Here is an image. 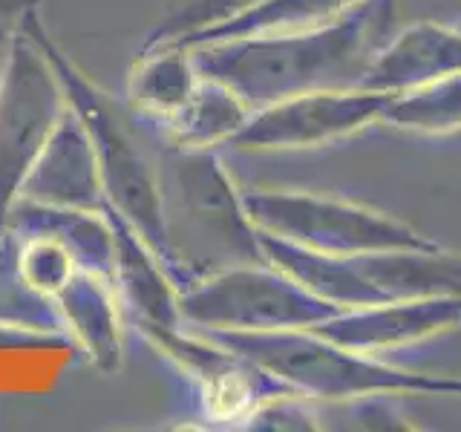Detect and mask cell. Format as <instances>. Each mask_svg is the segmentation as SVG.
<instances>
[{"instance_id": "cell-7", "label": "cell", "mask_w": 461, "mask_h": 432, "mask_svg": "<svg viewBox=\"0 0 461 432\" xmlns=\"http://www.w3.org/2000/svg\"><path fill=\"white\" fill-rule=\"evenodd\" d=\"M67 95L47 52L23 29L9 40L0 69V234L26 173L67 112Z\"/></svg>"}, {"instance_id": "cell-11", "label": "cell", "mask_w": 461, "mask_h": 432, "mask_svg": "<svg viewBox=\"0 0 461 432\" xmlns=\"http://www.w3.org/2000/svg\"><path fill=\"white\" fill-rule=\"evenodd\" d=\"M101 213L113 234V283L124 311L133 314L139 326H182L179 288L162 256L110 202H104Z\"/></svg>"}, {"instance_id": "cell-12", "label": "cell", "mask_w": 461, "mask_h": 432, "mask_svg": "<svg viewBox=\"0 0 461 432\" xmlns=\"http://www.w3.org/2000/svg\"><path fill=\"white\" fill-rule=\"evenodd\" d=\"M456 72H461V26L421 21L389 35L366 67L360 86L401 93Z\"/></svg>"}, {"instance_id": "cell-9", "label": "cell", "mask_w": 461, "mask_h": 432, "mask_svg": "<svg viewBox=\"0 0 461 432\" xmlns=\"http://www.w3.org/2000/svg\"><path fill=\"white\" fill-rule=\"evenodd\" d=\"M456 328H461V294L410 297L343 309L312 331L346 346V349L378 355L450 335Z\"/></svg>"}, {"instance_id": "cell-16", "label": "cell", "mask_w": 461, "mask_h": 432, "mask_svg": "<svg viewBox=\"0 0 461 432\" xmlns=\"http://www.w3.org/2000/svg\"><path fill=\"white\" fill-rule=\"evenodd\" d=\"M386 127L418 136H450L461 130V72L389 93L381 112Z\"/></svg>"}, {"instance_id": "cell-4", "label": "cell", "mask_w": 461, "mask_h": 432, "mask_svg": "<svg viewBox=\"0 0 461 432\" xmlns=\"http://www.w3.org/2000/svg\"><path fill=\"white\" fill-rule=\"evenodd\" d=\"M21 29L26 35H32L38 47L47 52L55 76L64 86L67 104L78 115L86 136H90L107 202L162 256V194H158V167L148 127L133 110L115 104L110 93L86 78V72L47 32L41 9L29 14Z\"/></svg>"}, {"instance_id": "cell-15", "label": "cell", "mask_w": 461, "mask_h": 432, "mask_svg": "<svg viewBox=\"0 0 461 432\" xmlns=\"http://www.w3.org/2000/svg\"><path fill=\"white\" fill-rule=\"evenodd\" d=\"M251 112L254 110L230 86L202 76L194 95L185 101V107L173 112L167 122L150 127L179 148L225 150V144L251 119Z\"/></svg>"}, {"instance_id": "cell-14", "label": "cell", "mask_w": 461, "mask_h": 432, "mask_svg": "<svg viewBox=\"0 0 461 432\" xmlns=\"http://www.w3.org/2000/svg\"><path fill=\"white\" fill-rule=\"evenodd\" d=\"M202 81L191 47L162 43L139 52V61L127 76V107L141 122L162 124L185 107Z\"/></svg>"}, {"instance_id": "cell-17", "label": "cell", "mask_w": 461, "mask_h": 432, "mask_svg": "<svg viewBox=\"0 0 461 432\" xmlns=\"http://www.w3.org/2000/svg\"><path fill=\"white\" fill-rule=\"evenodd\" d=\"M360 0H263L259 6L249 9L230 18L220 26L202 29L194 38H187L182 47L205 40H222V38H242V35H259V32H280V29H303L314 23H326L338 14L349 12Z\"/></svg>"}, {"instance_id": "cell-1", "label": "cell", "mask_w": 461, "mask_h": 432, "mask_svg": "<svg viewBox=\"0 0 461 432\" xmlns=\"http://www.w3.org/2000/svg\"><path fill=\"white\" fill-rule=\"evenodd\" d=\"M398 0H360L326 23L194 43L205 78L230 86L251 110L314 90L360 86L375 52L393 35Z\"/></svg>"}, {"instance_id": "cell-22", "label": "cell", "mask_w": 461, "mask_h": 432, "mask_svg": "<svg viewBox=\"0 0 461 432\" xmlns=\"http://www.w3.org/2000/svg\"><path fill=\"white\" fill-rule=\"evenodd\" d=\"M458 26H461V21H458Z\"/></svg>"}, {"instance_id": "cell-18", "label": "cell", "mask_w": 461, "mask_h": 432, "mask_svg": "<svg viewBox=\"0 0 461 432\" xmlns=\"http://www.w3.org/2000/svg\"><path fill=\"white\" fill-rule=\"evenodd\" d=\"M0 326L26 331H61L64 320L55 300L26 283L18 266V239L12 230L0 234Z\"/></svg>"}, {"instance_id": "cell-8", "label": "cell", "mask_w": 461, "mask_h": 432, "mask_svg": "<svg viewBox=\"0 0 461 432\" xmlns=\"http://www.w3.org/2000/svg\"><path fill=\"white\" fill-rule=\"evenodd\" d=\"M386 95L366 86H340L274 101L254 110L225 148L234 153H292L335 144L381 122Z\"/></svg>"}, {"instance_id": "cell-3", "label": "cell", "mask_w": 461, "mask_h": 432, "mask_svg": "<svg viewBox=\"0 0 461 432\" xmlns=\"http://www.w3.org/2000/svg\"><path fill=\"white\" fill-rule=\"evenodd\" d=\"M191 328V326H187ZM213 343L263 366L306 400H360V398H461V374H432L384 364L375 355L317 335L312 328L225 331L194 328Z\"/></svg>"}, {"instance_id": "cell-13", "label": "cell", "mask_w": 461, "mask_h": 432, "mask_svg": "<svg viewBox=\"0 0 461 432\" xmlns=\"http://www.w3.org/2000/svg\"><path fill=\"white\" fill-rule=\"evenodd\" d=\"M64 328H69L101 372L122 360V300L113 277L81 268L55 297Z\"/></svg>"}, {"instance_id": "cell-21", "label": "cell", "mask_w": 461, "mask_h": 432, "mask_svg": "<svg viewBox=\"0 0 461 432\" xmlns=\"http://www.w3.org/2000/svg\"><path fill=\"white\" fill-rule=\"evenodd\" d=\"M9 40H12V35H0V69H4V61H6V52H9Z\"/></svg>"}, {"instance_id": "cell-20", "label": "cell", "mask_w": 461, "mask_h": 432, "mask_svg": "<svg viewBox=\"0 0 461 432\" xmlns=\"http://www.w3.org/2000/svg\"><path fill=\"white\" fill-rule=\"evenodd\" d=\"M41 9V0H0V35L21 32L23 21Z\"/></svg>"}, {"instance_id": "cell-19", "label": "cell", "mask_w": 461, "mask_h": 432, "mask_svg": "<svg viewBox=\"0 0 461 432\" xmlns=\"http://www.w3.org/2000/svg\"><path fill=\"white\" fill-rule=\"evenodd\" d=\"M259 4L263 0H165V14L144 38L141 50L162 47V43H185L202 29L220 26Z\"/></svg>"}, {"instance_id": "cell-2", "label": "cell", "mask_w": 461, "mask_h": 432, "mask_svg": "<svg viewBox=\"0 0 461 432\" xmlns=\"http://www.w3.org/2000/svg\"><path fill=\"white\" fill-rule=\"evenodd\" d=\"M153 141L162 194V263L179 292L237 266L268 263L242 191L220 150L170 144L144 122Z\"/></svg>"}, {"instance_id": "cell-6", "label": "cell", "mask_w": 461, "mask_h": 432, "mask_svg": "<svg viewBox=\"0 0 461 432\" xmlns=\"http://www.w3.org/2000/svg\"><path fill=\"white\" fill-rule=\"evenodd\" d=\"M182 326L225 331H277L314 328L338 306L312 294L271 263L237 266L194 283L179 292Z\"/></svg>"}, {"instance_id": "cell-10", "label": "cell", "mask_w": 461, "mask_h": 432, "mask_svg": "<svg viewBox=\"0 0 461 432\" xmlns=\"http://www.w3.org/2000/svg\"><path fill=\"white\" fill-rule=\"evenodd\" d=\"M18 199L35 202V205L76 208L93 213H101V208H104L107 196L104 184H101L95 150L72 107H67L47 148L41 150L38 162L26 173Z\"/></svg>"}, {"instance_id": "cell-5", "label": "cell", "mask_w": 461, "mask_h": 432, "mask_svg": "<svg viewBox=\"0 0 461 432\" xmlns=\"http://www.w3.org/2000/svg\"><path fill=\"white\" fill-rule=\"evenodd\" d=\"M257 230L323 254H372L436 248L438 242L352 199L312 191H242Z\"/></svg>"}]
</instances>
